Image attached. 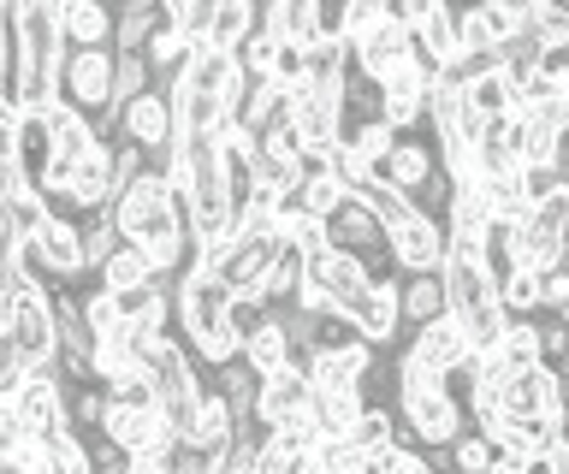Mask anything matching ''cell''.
<instances>
[{"label": "cell", "instance_id": "cell-27", "mask_svg": "<svg viewBox=\"0 0 569 474\" xmlns=\"http://www.w3.org/2000/svg\"><path fill=\"white\" fill-rule=\"evenodd\" d=\"M297 285H302V250L279 238V250H273V261H267V273L256 279V296H267V303H284Z\"/></svg>", "mask_w": 569, "mask_h": 474}, {"label": "cell", "instance_id": "cell-21", "mask_svg": "<svg viewBox=\"0 0 569 474\" xmlns=\"http://www.w3.org/2000/svg\"><path fill=\"white\" fill-rule=\"evenodd\" d=\"M42 113H48V137H53V154H60V161H78V154L96 143V125H89L83 108H71V101L53 95Z\"/></svg>", "mask_w": 569, "mask_h": 474}, {"label": "cell", "instance_id": "cell-2", "mask_svg": "<svg viewBox=\"0 0 569 474\" xmlns=\"http://www.w3.org/2000/svg\"><path fill=\"white\" fill-rule=\"evenodd\" d=\"M439 285H445V314H451V321L469 332V344H475V350H492L498 332H505V321H510L505 303H498L492 273L480 268L469 250H445Z\"/></svg>", "mask_w": 569, "mask_h": 474}, {"label": "cell", "instance_id": "cell-5", "mask_svg": "<svg viewBox=\"0 0 569 474\" xmlns=\"http://www.w3.org/2000/svg\"><path fill=\"white\" fill-rule=\"evenodd\" d=\"M53 95L96 113L113 95V48H60L53 60Z\"/></svg>", "mask_w": 569, "mask_h": 474}, {"label": "cell", "instance_id": "cell-22", "mask_svg": "<svg viewBox=\"0 0 569 474\" xmlns=\"http://www.w3.org/2000/svg\"><path fill=\"white\" fill-rule=\"evenodd\" d=\"M12 154L30 167V184H36V172H42V161L53 154V137H48V113L42 108H18L12 113Z\"/></svg>", "mask_w": 569, "mask_h": 474}, {"label": "cell", "instance_id": "cell-37", "mask_svg": "<svg viewBox=\"0 0 569 474\" xmlns=\"http://www.w3.org/2000/svg\"><path fill=\"white\" fill-rule=\"evenodd\" d=\"M154 83V65L142 60V54H113V95L107 101H131V95H142Z\"/></svg>", "mask_w": 569, "mask_h": 474}, {"label": "cell", "instance_id": "cell-15", "mask_svg": "<svg viewBox=\"0 0 569 474\" xmlns=\"http://www.w3.org/2000/svg\"><path fill=\"white\" fill-rule=\"evenodd\" d=\"M409 332H416V339H409V356L427 362V367H439V374H457V367L475 362L469 332H462L451 314H433V321H421V326H409Z\"/></svg>", "mask_w": 569, "mask_h": 474}, {"label": "cell", "instance_id": "cell-14", "mask_svg": "<svg viewBox=\"0 0 569 474\" xmlns=\"http://www.w3.org/2000/svg\"><path fill=\"white\" fill-rule=\"evenodd\" d=\"M309 403V374H302V362H279L273 374H256V397H249V421H261V427H273L284 421L291 410Z\"/></svg>", "mask_w": 569, "mask_h": 474}, {"label": "cell", "instance_id": "cell-13", "mask_svg": "<svg viewBox=\"0 0 569 474\" xmlns=\"http://www.w3.org/2000/svg\"><path fill=\"white\" fill-rule=\"evenodd\" d=\"M12 410H18V421H24V433H53V427H66V385L53 380V362L30 367V374L18 380Z\"/></svg>", "mask_w": 569, "mask_h": 474}, {"label": "cell", "instance_id": "cell-26", "mask_svg": "<svg viewBox=\"0 0 569 474\" xmlns=\"http://www.w3.org/2000/svg\"><path fill=\"white\" fill-rule=\"evenodd\" d=\"M338 196H345V184H338V172H332L327 161L302 167V179H297V190H291V202H297V208H309L315 220H327L332 208H338Z\"/></svg>", "mask_w": 569, "mask_h": 474}, {"label": "cell", "instance_id": "cell-6", "mask_svg": "<svg viewBox=\"0 0 569 474\" xmlns=\"http://www.w3.org/2000/svg\"><path fill=\"white\" fill-rule=\"evenodd\" d=\"M498 410H505L510 421L516 415H563V367L533 362V367L505 374L498 380Z\"/></svg>", "mask_w": 569, "mask_h": 474}, {"label": "cell", "instance_id": "cell-12", "mask_svg": "<svg viewBox=\"0 0 569 474\" xmlns=\"http://www.w3.org/2000/svg\"><path fill=\"white\" fill-rule=\"evenodd\" d=\"M445 250H451V243H445V225L427 220V214H416V220H403V225L386 232V261L398 273H439Z\"/></svg>", "mask_w": 569, "mask_h": 474}, {"label": "cell", "instance_id": "cell-16", "mask_svg": "<svg viewBox=\"0 0 569 474\" xmlns=\"http://www.w3.org/2000/svg\"><path fill=\"white\" fill-rule=\"evenodd\" d=\"M451 19H457V48H498L522 24L516 12L492 7V0H462V7H451Z\"/></svg>", "mask_w": 569, "mask_h": 474}, {"label": "cell", "instance_id": "cell-38", "mask_svg": "<svg viewBox=\"0 0 569 474\" xmlns=\"http://www.w3.org/2000/svg\"><path fill=\"white\" fill-rule=\"evenodd\" d=\"M540 309L569 314V268H563V261H558V268H540Z\"/></svg>", "mask_w": 569, "mask_h": 474}, {"label": "cell", "instance_id": "cell-41", "mask_svg": "<svg viewBox=\"0 0 569 474\" xmlns=\"http://www.w3.org/2000/svg\"><path fill=\"white\" fill-rule=\"evenodd\" d=\"M101 7H107V12H119V7H131V0H101Z\"/></svg>", "mask_w": 569, "mask_h": 474}, {"label": "cell", "instance_id": "cell-8", "mask_svg": "<svg viewBox=\"0 0 569 474\" xmlns=\"http://www.w3.org/2000/svg\"><path fill=\"white\" fill-rule=\"evenodd\" d=\"M7 339L12 350L24 356V374L30 367H42L53 362V314H48V291H30V285H18V303H12V321H7Z\"/></svg>", "mask_w": 569, "mask_h": 474}, {"label": "cell", "instance_id": "cell-1", "mask_svg": "<svg viewBox=\"0 0 569 474\" xmlns=\"http://www.w3.org/2000/svg\"><path fill=\"white\" fill-rule=\"evenodd\" d=\"M107 208H113L119 238L137 243L154 279H172L178 268H184V255H190L184 208H178V190H172V179H167L154 161L142 167L124 190H113V196H107Z\"/></svg>", "mask_w": 569, "mask_h": 474}, {"label": "cell", "instance_id": "cell-17", "mask_svg": "<svg viewBox=\"0 0 569 474\" xmlns=\"http://www.w3.org/2000/svg\"><path fill=\"white\" fill-rule=\"evenodd\" d=\"M101 433L113 438V445H124V451H142V445H160L172 427H167V415H160V410H131V403H113V397H107Z\"/></svg>", "mask_w": 569, "mask_h": 474}, {"label": "cell", "instance_id": "cell-30", "mask_svg": "<svg viewBox=\"0 0 569 474\" xmlns=\"http://www.w3.org/2000/svg\"><path fill=\"white\" fill-rule=\"evenodd\" d=\"M184 48H190V37H184V30H178L172 19H160V24H154V37L142 42V60L154 65V83H167V78L178 72V60H184Z\"/></svg>", "mask_w": 569, "mask_h": 474}, {"label": "cell", "instance_id": "cell-25", "mask_svg": "<svg viewBox=\"0 0 569 474\" xmlns=\"http://www.w3.org/2000/svg\"><path fill=\"white\" fill-rule=\"evenodd\" d=\"M409 48H421V54H433V60H451V54H457V19H451V0H439L433 12H421V19L409 24Z\"/></svg>", "mask_w": 569, "mask_h": 474}, {"label": "cell", "instance_id": "cell-29", "mask_svg": "<svg viewBox=\"0 0 569 474\" xmlns=\"http://www.w3.org/2000/svg\"><path fill=\"white\" fill-rule=\"evenodd\" d=\"M249 30H256V0H213V19H208L202 37L213 48H238Z\"/></svg>", "mask_w": 569, "mask_h": 474}, {"label": "cell", "instance_id": "cell-3", "mask_svg": "<svg viewBox=\"0 0 569 474\" xmlns=\"http://www.w3.org/2000/svg\"><path fill=\"white\" fill-rule=\"evenodd\" d=\"M462 433V397L451 385H416V392H398V438L421 451H445Z\"/></svg>", "mask_w": 569, "mask_h": 474}, {"label": "cell", "instance_id": "cell-39", "mask_svg": "<svg viewBox=\"0 0 569 474\" xmlns=\"http://www.w3.org/2000/svg\"><path fill=\"white\" fill-rule=\"evenodd\" d=\"M273 78L279 83H297L302 78V42H279L273 48Z\"/></svg>", "mask_w": 569, "mask_h": 474}, {"label": "cell", "instance_id": "cell-19", "mask_svg": "<svg viewBox=\"0 0 569 474\" xmlns=\"http://www.w3.org/2000/svg\"><path fill=\"white\" fill-rule=\"evenodd\" d=\"M53 19H60L66 48H107L113 37V12L101 0H53Z\"/></svg>", "mask_w": 569, "mask_h": 474}, {"label": "cell", "instance_id": "cell-7", "mask_svg": "<svg viewBox=\"0 0 569 474\" xmlns=\"http://www.w3.org/2000/svg\"><path fill=\"white\" fill-rule=\"evenodd\" d=\"M113 137H124V143H137L142 154H154L172 143V101H167V90L160 83H149L142 95H131V101H119V125H113Z\"/></svg>", "mask_w": 569, "mask_h": 474}, {"label": "cell", "instance_id": "cell-35", "mask_svg": "<svg viewBox=\"0 0 569 474\" xmlns=\"http://www.w3.org/2000/svg\"><path fill=\"white\" fill-rule=\"evenodd\" d=\"M273 48H279V37H267V30L256 24L238 48H231V60H238L243 78H273Z\"/></svg>", "mask_w": 569, "mask_h": 474}, {"label": "cell", "instance_id": "cell-18", "mask_svg": "<svg viewBox=\"0 0 569 474\" xmlns=\"http://www.w3.org/2000/svg\"><path fill=\"white\" fill-rule=\"evenodd\" d=\"M256 24L279 42H315L320 37V0H256Z\"/></svg>", "mask_w": 569, "mask_h": 474}, {"label": "cell", "instance_id": "cell-40", "mask_svg": "<svg viewBox=\"0 0 569 474\" xmlns=\"http://www.w3.org/2000/svg\"><path fill=\"white\" fill-rule=\"evenodd\" d=\"M492 7H505V12H516V19H522V12L533 7V0H492Z\"/></svg>", "mask_w": 569, "mask_h": 474}, {"label": "cell", "instance_id": "cell-34", "mask_svg": "<svg viewBox=\"0 0 569 474\" xmlns=\"http://www.w3.org/2000/svg\"><path fill=\"white\" fill-rule=\"evenodd\" d=\"M492 285H498L505 314H533V309H540V273H533V268H510L505 279H492Z\"/></svg>", "mask_w": 569, "mask_h": 474}, {"label": "cell", "instance_id": "cell-9", "mask_svg": "<svg viewBox=\"0 0 569 474\" xmlns=\"http://www.w3.org/2000/svg\"><path fill=\"white\" fill-rule=\"evenodd\" d=\"M320 232H327V243H345V250H362L368 255V268L380 273L386 268V225L373 220V208L362 202V196H338V208L327 220H320Z\"/></svg>", "mask_w": 569, "mask_h": 474}, {"label": "cell", "instance_id": "cell-10", "mask_svg": "<svg viewBox=\"0 0 569 474\" xmlns=\"http://www.w3.org/2000/svg\"><path fill=\"white\" fill-rule=\"evenodd\" d=\"M345 42H350V65L362 78H380V72H391V65L409 60V24L398 19V12H380V19L362 24Z\"/></svg>", "mask_w": 569, "mask_h": 474}, {"label": "cell", "instance_id": "cell-11", "mask_svg": "<svg viewBox=\"0 0 569 474\" xmlns=\"http://www.w3.org/2000/svg\"><path fill=\"white\" fill-rule=\"evenodd\" d=\"M36 243V255L48 261L53 285H78V279H89V261H83V238H78V220L66 214H42L36 220V232H24Z\"/></svg>", "mask_w": 569, "mask_h": 474}, {"label": "cell", "instance_id": "cell-20", "mask_svg": "<svg viewBox=\"0 0 569 474\" xmlns=\"http://www.w3.org/2000/svg\"><path fill=\"white\" fill-rule=\"evenodd\" d=\"M279 113H284V83L279 78H249L238 108H231V125H238L243 137H256L267 119H279Z\"/></svg>", "mask_w": 569, "mask_h": 474}, {"label": "cell", "instance_id": "cell-31", "mask_svg": "<svg viewBox=\"0 0 569 474\" xmlns=\"http://www.w3.org/2000/svg\"><path fill=\"white\" fill-rule=\"evenodd\" d=\"M462 108L480 113V119H487V113H505V108H510V78L498 72V65H487V72H475L469 83H462Z\"/></svg>", "mask_w": 569, "mask_h": 474}, {"label": "cell", "instance_id": "cell-33", "mask_svg": "<svg viewBox=\"0 0 569 474\" xmlns=\"http://www.w3.org/2000/svg\"><path fill=\"white\" fill-rule=\"evenodd\" d=\"M439 463H451L457 474H492V438L475 433V427H462L451 445L439 451Z\"/></svg>", "mask_w": 569, "mask_h": 474}, {"label": "cell", "instance_id": "cell-24", "mask_svg": "<svg viewBox=\"0 0 569 474\" xmlns=\"http://www.w3.org/2000/svg\"><path fill=\"white\" fill-rule=\"evenodd\" d=\"M398 314H403V326H421V321H433V314H445L439 273H403L398 279Z\"/></svg>", "mask_w": 569, "mask_h": 474}, {"label": "cell", "instance_id": "cell-23", "mask_svg": "<svg viewBox=\"0 0 569 474\" xmlns=\"http://www.w3.org/2000/svg\"><path fill=\"white\" fill-rule=\"evenodd\" d=\"M160 19H167V12H160L154 0H131V7L113 12V37H107V48H113V54H142V42L154 37Z\"/></svg>", "mask_w": 569, "mask_h": 474}, {"label": "cell", "instance_id": "cell-4", "mask_svg": "<svg viewBox=\"0 0 569 474\" xmlns=\"http://www.w3.org/2000/svg\"><path fill=\"white\" fill-rule=\"evenodd\" d=\"M338 314H350L356 339H368L373 350H391L403 332V314H398V279L391 273H368L362 285H356L345 303H338Z\"/></svg>", "mask_w": 569, "mask_h": 474}, {"label": "cell", "instance_id": "cell-36", "mask_svg": "<svg viewBox=\"0 0 569 474\" xmlns=\"http://www.w3.org/2000/svg\"><path fill=\"white\" fill-rule=\"evenodd\" d=\"M516 184H522L528 202H546L551 190H563V161H516Z\"/></svg>", "mask_w": 569, "mask_h": 474}, {"label": "cell", "instance_id": "cell-32", "mask_svg": "<svg viewBox=\"0 0 569 474\" xmlns=\"http://www.w3.org/2000/svg\"><path fill=\"white\" fill-rule=\"evenodd\" d=\"M356 196H362V202L373 208V220H380L386 232H391V225H403V220H416V214H421V208L409 202L398 184H386V179H368L362 190H356Z\"/></svg>", "mask_w": 569, "mask_h": 474}, {"label": "cell", "instance_id": "cell-28", "mask_svg": "<svg viewBox=\"0 0 569 474\" xmlns=\"http://www.w3.org/2000/svg\"><path fill=\"white\" fill-rule=\"evenodd\" d=\"M238 356L256 367V374H273L279 362H291V344H284V332H279V321L267 314V326H256V332H243L238 339Z\"/></svg>", "mask_w": 569, "mask_h": 474}]
</instances>
